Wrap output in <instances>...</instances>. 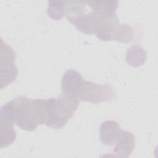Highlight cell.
<instances>
[{
  "mask_svg": "<svg viewBox=\"0 0 158 158\" xmlns=\"http://www.w3.org/2000/svg\"><path fill=\"white\" fill-rule=\"evenodd\" d=\"M80 102V100L77 96L62 92L57 98L56 113L46 126L54 129L62 128L73 116Z\"/></svg>",
  "mask_w": 158,
  "mask_h": 158,
  "instance_id": "obj_2",
  "label": "cell"
},
{
  "mask_svg": "<svg viewBox=\"0 0 158 158\" xmlns=\"http://www.w3.org/2000/svg\"><path fill=\"white\" fill-rule=\"evenodd\" d=\"M114 149L115 156L120 157H128L132 153L135 147V136L130 131H121L115 141Z\"/></svg>",
  "mask_w": 158,
  "mask_h": 158,
  "instance_id": "obj_7",
  "label": "cell"
},
{
  "mask_svg": "<svg viewBox=\"0 0 158 158\" xmlns=\"http://www.w3.org/2000/svg\"><path fill=\"white\" fill-rule=\"evenodd\" d=\"M15 123L25 131H33L40 125L34 100L25 96H19L7 102Z\"/></svg>",
  "mask_w": 158,
  "mask_h": 158,
  "instance_id": "obj_1",
  "label": "cell"
},
{
  "mask_svg": "<svg viewBox=\"0 0 158 158\" xmlns=\"http://www.w3.org/2000/svg\"><path fill=\"white\" fill-rule=\"evenodd\" d=\"M83 81L80 73L74 69L68 70L64 74L61 81L62 92L77 96Z\"/></svg>",
  "mask_w": 158,
  "mask_h": 158,
  "instance_id": "obj_8",
  "label": "cell"
},
{
  "mask_svg": "<svg viewBox=\"0 0 158 158\" xmlns=\"http://www.w3.org/2000/svg\"><path fill=\"white\" fill-rule=\"evenodd\" d=\"M14 120L8 114L0 112V142L1 148L7 147L15 139L16 133L14 128Z\"/></svg>",
  "mask_w": 158,
  "mask_h": 158,
  "instance_id": "obj_5",
  "label": "cell"
},
{
  "mask_svg": "<svg viewBox=\"0 0 158 158\" xmlns=\"http://www.w3.org/2000/svg\"><path fill=\"white\" fill-rule=\"evenodd\" d=\"M119 24L116 14L104 15L96 14L94 33L101 41L113 40L115 31Z\"/></svg>",
  "mask_w": 158,
  "mask_h": 158,
  "instance_id": "obj_4",
  "label": "cell"
},
{
  "mask_svg": "<svg viewBox=\"0 0 158 158\" xmlns=\"http://www.w3.org/2000/svg\"><path fill=\"white\" fill-rule=\"evenodd\" d=\"M47 12L52 19L60 20L65 16L63 1H49Z\"/></svg>",
  "mask_w": 158,
  "mask_h": 158,
  "instance_id": "obj_13",
  "label": "cell"
},
{
  "mask_svg": "<svg viewBox=\"0 0 158 158\" xmlns=\"http://www.w3.org/2000/svg\"><path fill=\"white\" fill-rule=\"evenodd\" d=\"M132 39V28L126 24H119L115 31L113 40H116L122 43H129Z\"/></svg>",
  "mask_w": 158,
  "mask_h": 158,
  "instance_id": "obj_12",
  "label": "cell"
},
{
  "mask_svg": "<svg viewBox=\"0 0 158 158\" xmlns=\"http://www.w3.org/2000/svg\"><path fill=\"white\" fill-rule=\"evenodd\" d=\"M122 129L120 125L115 121H105L100 126V139L105 145H113L115 143Z\"/></svg>",
  "mask_w": 158,
  "mask_h": 158,
  "instance_id": "obj_9",
  "label": "cell"
},
{
  "mask_svg": "<svg viewBox=\"0 0 158 158\" xmlns=\"http://www.w3.org/2000/svg\"><path fill=\"white\" fill-rule=\"evenodd\" d=\"M88 5L93 12L104 15L116 14V9L118 5V1H88Z\"/></svg>",
  "mask_w": 158,
  "mask_h": 158,
  "instance_id": "obj_11",
  "label": "cell"
},
{
  "mask_svg": "<svg viewBox=\"0 0 158 158\" xmlns=\"http://www.w3.org/2000/svg\"><path fill=\"white\" fill-rule=\"evenodd\" d=\"M77 96L81 101L99 104L112 101L116 98V93L109 84L98 85L84 80Z\"/></svg>",
  "mask_w": 158,
  "mask_h": 158,
  "instance_id": "obj_3",
  "label": "cell"
},
{
  "mask_svg": "<svg viewBox=\"0 0 158 158\" xmlns=\"http://www.w3.org/2000/svg\"><path fill=\"white\" fill-rule=\"evenodd\" d=\"M12 60H1V89L14 81L18 74L17 67Z\"/></svg>",
  "mask_w": 158,
  "mask_h": 158,
  "instance_id": "obj_10",
  "label": "cell"
},
{
  "mask_svg": "<svg viewBox=\"0 0 158 158\" xmlns=\"http://www.w3.org/2000/svg\"><path fill=\"white\" fill-rule=\"evenodd\" d=\"M96 18V13L94 12L86 14L83 12L67 17L68 21L78 31L88 35L94 33Z\"/></svg>",
  "mask_w": 158,
  "mask_h": 158,
  "instance_id": "obj_6",
  "label": "cell"
}]
</instances>
